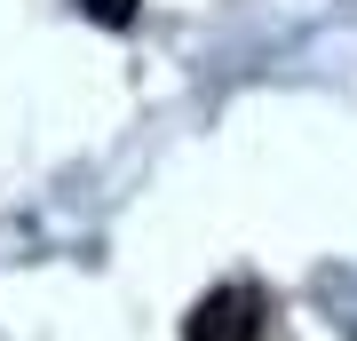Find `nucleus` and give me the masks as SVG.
Listing matches in <instances>:
<instances>
[{
    "mask_svg": "<svg viewBox=\"0 0 357 341\" xmlns=\"http://www.w3.org/2000/svg\"><path fill=\"white\" fill-rule=\"evenodd\" d=\"M79 8H88L96 24H112V32H119V24H135V0H79Z\"/></svg>",
    "mask_w": 357,
    "mask_h": 341,
    "instance_id": "obj_2",
    "label": "nucleus"
},
{
    "mask_svg": "<svg viewBox=\"0 0 357 341\" xmlns=\"http://www.w3.org/2000/svg\"><path fill=\"white\" fill-rule=\"evenodd\" d=\"M183 341H262V294L255 286H215L183 317Z\"/></svg>",
    "mask_w": 357,
    "mask_h": 341,
    "instance_id": "obj_1",
    "label": "nucleus"
}]
</instances>
